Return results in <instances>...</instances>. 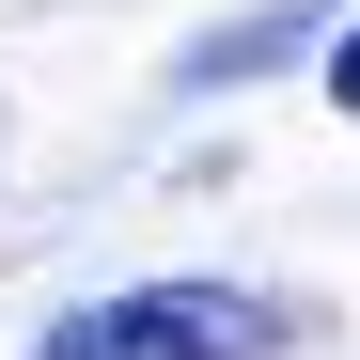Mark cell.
Masks as SVG:
<instances>
[{
	"label": "cell",
	"mask_w": 360,
	"mask_h": 360,
	"mask_svg": "<svg viewBox=\"0 0 360 360\" xmlns=\"http://www.w3.org/2000/svg\"><path fill=\"white\" fill-rule=\"evenodd\" d=\"M282 345H297V314L266 282H110L32 360H282Z\"/></svg>",
	"instance_id": "1"
},
{
	"label": "cell",
	"mask_w": 360,
	"mask_h": 360,
	"mask_svg": "<svg viewBox=\"0 0 360 360\" xmlns=\"http://www.w3.org/2000/svg\"><path fill=\"white\" fill-rule=\"evenodd\" d=\"M282 47H314V16H251V32H219V47H204L188 79H266Z\"/></svg>",
	"instance_id": "2"
},
{
	"label": "cell",
	"mask_w": 360,
	"mask_h": 360,
	"mask_svg": "<svg viewBox=\"0 0 360 360\" xmlns=\"http://www.w3.org/2000/svg\"><path fill=\"white\" fill-rule=\"evenodd\" d=\"M329 110H360V16L329 32Z\"/></svg>",
	"instance_id": "3"
}]
</instances>
